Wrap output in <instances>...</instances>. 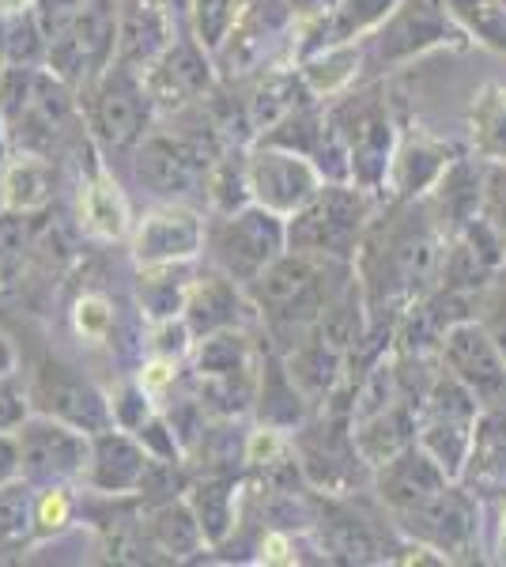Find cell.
Returning a JSON list of instances; mask_svg holds the SVG:
<instances>
[{"label":"cell","mask_w":506,"mask_h":567,"mask_svg":"<svg viewBox=\"0 0 506 567\" xmlns=\"http://www.w3.org/2000/svg\"><path fill=\"white\" fill-rule=\"evenodd\" d=\"M326 117L333 133L344 144L348 155V178L355 186L371 189L374 197L385 194V178H390V163L397 152L401 130L393 106L385 99V87H348L337 95L333 106H326Z\"/></svg>","instance_id":"cell-1"},{"label":"cell","mask_w":506,"mask_h":567,"mask_svg":"<svg viewBox=\"0 0 506 567\" xmlns=\"http://www.w3.org/2000/svg\"><path fill=\"white\" fill-rule=\"evenodd\" d=\"M374 219V194L355 182H326L310 205L288 219V250L355 261Z\"/></svg>","instance_id":"cell-2"},{"label":"cell","mask_w":506,"mask_h":567,"mask_svg":"<svg viewBox=\"0 0 506 567\" xmlns=\"http://www.w3.org/2000/svg\"><path fill=\"white\" fill-rule=\"evenodd\" d=\"M359 45H363V72H390L443 45L462 50L468 39L454 23L446 0H401L379 31H371Z\"/></svg>","instance_id":"cell-3"},{"label":"cell","mask_w":506,"mask_h":567,"mask_svg":"<svg viewBox=\"0 0 506 567\" xmlns=\"http://www.w3.org/2000/svg\"><path fill=\"white\" fill-rule=\"evenodd\" d=\"M219 152L224 148L216 144V130L205 136L155 130L128 155H133L136 182L148 194L163 200H189L193 194H205L208 171Z\"/></svg>","instance_id":"cell-4"},{"label":"cell","mask_w":506,"mask_h":567,"mask_svg":"<svg viewBox=\"0 0 506 567\" xmlns=\"http://www.w3.org/2000/svg\"><path fill=\"white\" fill-rule=\"evenodd\" d=\"M205 250L216 269H224L231 280L250 288L288 250V219L261 205H246L238 213L211 216L205 231Z\"/></svg>","instance_id":"cell-5"},{"label":"cell","mask_w":506,"mask_h":567,"mask_svg":"<svg viewBox=\"0 0 506 567\" xmlns=\"http://www.w3.org/2000/svg\"><path fill=\"white\" fill-rule=\"evenodd\" d=\"M152 95L136 69L110 65L84 87V117L91 141L103 152H133L152 133Z\"/></svg>","instance_id":"cell-6"},{"label":"cell","mask_w":506,"mask_h":567,"mask_svg":"<svg viewBox=\"0 0 506 567\" xmlns=\"http://www.w3.org/2000/svg\"><path fill=\"white\" fill-rule=\"evenodd\" d=\"M390 518L401 537L435 548L446 564L476 560V553H481V503H476V492L465 488L462 481H450L435 496Z\"/></svg>","instance_id":"cell-7"},{"label":"cell","mask_w":506,"mask_h":567,"mask_svg":"<svg viewBox=\"0 0 506 567\" xmlns=\"http://www.w3.org/2000/svg\"><path fill=\"white\" fill-rule=\"evenodd\" d=\"M117 53V0H84L76 20L50 42L45 69H53L64 84L87 87L114 65Z\"/></svg>","instance_id":"cell-8"},{"label":"cell","mask_w":506,"mask_h":567,"mask_svg":"<svg viewBox=\"0 0 506 567\" xmlns=\"http://www.w3.org/2000/svg\"><path fill=\"white\" fill-rule=\"evenodd\" d=\"M246 175H250L254 205L269 208L283 219H291L302 205H310L318 189L326 186V175L310 155L272 141H254L246 148Z\"/></svg>","instance_id":"cell-9"},{"label":"cell","mask_w":506,"mask_h":567,"mask_svg":"<svg viewBox=\"0 0 506 567\" xmlns=\"http://www.w3.org/2000/svg\"><path fill=\"white\" fill-rule=\"evenodd\" d=\"M16 435H20V454H23V481H31L34 488L84 477L91 458L87 432L39 413V416H27L16 427Z\"/></svg>","instance_id":"cell-10"},{"label":"cell","mask_w":506,"mask_h":567,"mask_svg":"<svg viewBox=\"0 0 506 567\" xmlns=\"http://www.w3.org/2000/svg\"><path fill=\"white\" fill-rule=\"evenodd\" d=\"M211 58L216 53L205 50L197 39H178L174 34L167 50L141 72L155 114H182L193 103H205L216 91V61Z\"/></svg>","instance_id":"cell-11"},{"label":"cell","mask_w":506,"mask_h":567,"mask_svg":"<svg viewBox=\"0 0 506 567\" xmlns=\"http://www.w3.org/2000/svg\"><path fill=\"white\" fill-rule=\"evenodd\" d=\"M27 398H31V405L39 409L42 416L64 420V424L80 427V432H87V435L114 427V409H110L106 393L61 360H45L42 368L34 371Z\"/></svg>","instance_id":"cell-12"},{"label":"cell","mask_w":506,"mask_h":567,"mask_svg":"<svg viewBox=\"0 0 506 567\" xmlns=\"http://www.w3.org/2000/svg\"><path fill=\"white\" fill-rule=\"evenodd\" d=\"M438 363L481 401V409L506 405V355L476 318H462L446 329L438 341Z\"/></svg>","instance_id":"cell-13"},{"label":"cell","mask_w":506,"mask_h":567,"mask_svg":"<svg viewBox=\"0 0 506 567\" xmlns=\"http://www.w3.org/2000/svg\"><path fill=\"white\" fill-rule=\"evenodd\" d=\"M208 219L189 208L186 200H167L141 216V224L128 231L136 265H159V261H200L205 254Z\"/></svg>","instance_id":"cell-14"},{"label":"cell","mask_w":506,"mask_h":567,"mask_svg":"<svg viewBox=\"0 0 506 567\" xmlns=\"http://www.w3.org/2000/svg\"><path fill=\"white\" fill-rule=\"evenodd\" d=\"M152 465V454L144 451V443L125 427H106V432L91 435V458L84 470V481L99 496H136L144 484V473Z\"/></svg>","instance_id":"cell-15"},{"label":"cell","mask_w":506,"mask_h":567,"mask_svg":"<svg viewBox=\"0 0 506 567\" xmlns=\"http://www.w3.org/2000/svg\"><path fill=\"white\" fill-rule=\"evenodd\" d=\"M250 315H257V307L242 284L231 280L224 269H216V265L197 269V280H193L189 299H186V315H182L193 341L205 333H216V329L246 326Z\"/></svg>","instance_id":"cell-16"},{"label":"cell","mask_w":506,"mask_h":567,"mask_svg":"<svg viewBox=\"0 0 506 567\" xmlns=\"http://www.w3.org/2000/svg\"><path fill=\"white\" fill-rule=\"evenodd\" d=\"M310 409L314 405H310V398L299 390V382L291 379L288 363H283V352L265 344L261 355H257V398H254L257 424L291 435L310 420Z\"/></svg>","instance_id":"cell-17"},{"label":"cell","mask_w":506,"mask_h":567,"mask_svg":"<svg viewBox=\"0 0 506 567\" xmlns=\"http://www.w3.org/2000/svg\"><path fill=\"white\" fill-rule=\"evenodd\" d=\"M171 42L174 20L167 0H117V65L144 72Z\"/></svg>","instance_id":"cell-18"},{"label":"cell","mask_w":506,"mask_h":567,"mask_svg":"<svg viewBox=\"0 0 506 567\" xmlns=\"http://www.w3.org/2000/svg\"><path fill=\"white\" fill-rule=\"evenodd\" d=\"M371 484H374V492H379L382 507L390 511V515H401V511L435 496L438 488H446L450 477L420 443H412V446H404L401 454H393L390 462H382L379 470L371 473Z\"/></svg>","instance_id":"cell-19"},{"label":"cell","mask_w":506,"mask_h":567,"mask_svg":"<svg viewBox=\"0 0 506 567\" xmlns=\"http://www.w3.org/2000/svg\"><path fill=\"white\" fill-rule=\"evenodd\" d=\"M401 0H333L326 12H318L314 20L302 23V34L296 42V61L307 58V53L326 50V45L363 42L371 31H379L385 16Z\"/></svg>","instance_id":"cell-20"},{"label":"cell","mask_w":506,"mask_h":567,"mask_svg":"<svg viewBox=\"0 0 506 567\" xmlns=\"http://www.w3.org/2000/svg\"><path fill=\"white\" fill-rule=\"evenodd\" d=\"M454 144L435 141L427 133H409L397 141V152H393L390 163V178H385V189L393 194V200H420L435 189V182L446 175V167L457 159Z\"/></svg>","instance_id":"cell-21"},{"label":"cell","mask_w":506,"mask_h":567,"mask_svg":"<svg viewBox=\"0 0 506 567\" xmlns=\"http://www.w3.org/2000/svg\"><path fill=\"white\" fill-rule=\"evenodd\" d=\"M484 182H487V163L457 155L446 167V175L435 182V189L427 194V205L435 219L443 224V231L454 239L462 235L476 216L484 213Z\"/></svg>","instance_id":"cell-22"},{"label":"cell","mask_w":506,"mask_h":567,"mask_svg":"<svg viewBox=\"0 0 506 567\" xmlns=\"http://www.w3.org/2000/svg\"><path fill=\"white\" fill-rule=\"evenodd\" d=\"M416 432H420V409L404 398L363 420H352V443L371 473L382 462H390L393 454H401L404 446L416 443Z\"/></svg>","instance_id":"cell-23"},{"label":"cell","mask_w":506,"mask_h":567,"mask_svg":"<svg viewBox=\"0 0 506 567\" xmlns=\"http://www.w3.org/2000/svg\"><path fill=\"white\" fill-rule=\"evenodd\" d=\"M76 216H80V231L95 243H122L133 231L128 200L106 167H91L84 182H80Z\"/></svg>","instance_id":"cell-24"},{"label":"cell","mask_w":506,"mask_h":567,"mask_svg":"<svg viewBox=\"0 0 506 567\" xmlns=\"http://www.w3.org/2000/svg\"><path fill=\"white\" fill-rule=\"evenodd\" d=\"M197 280V261H159V265H136V307L144 322H167V318L186 315L189 288Z\"/></svg>","instance_id":"cell-25"},{"label":"cell","mask_w":506,"mask_h":567,"mask_svg":"<svg viewBox=\"0 0 506 567\" xmlns=\"http://www.w3.org/2000/svg\"><path fill=\"white\" fill-rule=\"evenodd\" d=\"M310 87L302 84L299 69H269L254 80L250 95L242 99V110H246V125H250L254 141L265 136L269 130L283 122L291 110H299L302 103H310Z\"/></svg>","instance_id":"cell-26"},{"label":"cell","mask_w":506,"mask_h":567,"mask_svg":"<svg viewBox=\"0 0 506 567\" xmlns=\"http://www.w3.org/2000/svg\"><path fill=\"white\" fill-rule=\"evenodd\" d=\"M238 488L242 477L238 473H200L197 481L186 484V499L197 515L200 529H205V542L216 548L235 534L238 523Z\"/></svg>","instance_id":"cell-27"},{"label":"cell","mask_w":506,"mask_h":567,"mask_svg":"<svg viewBox=\"0 0 506 567\" xmlns=\"http://www.w3.org/2000/svg\"><path fill=\"white\" fill-rule=\"evenodd\" d=\"M144 534H148V542L159 548V553H167V560H189V556H197L200 548L208 545L186 492L174 499L152 503L148 515H144Z\"/></svg>","instance_id":"cell-28"},{"label":"cell","mask_w":506,"mask_h":567,"mask_svg":"<svg viewBox=\"0 0 506 567\" xmlns=\"http://www.w3.org/2000/svg\"><path fill=\"white\" fill-rule=\"evenodd\" d=\"M58 194V171L50 155L23 152L0 171V205L16 213H42Z\"/></svg>","instance_id":"cell-29"},{"label":"cell","mask_w":506,"mask_h":567,"mask_svg":"<svg viewBox=\"0 0 506 567\" xmlns=\"http://www.w3.org/2000/svg\"><path fill=\"white\" fill-rule=\"evenodd\" d=\"M473 432L476 416L462 413H420V432L416 443L431 454L450 481H462L468 454H473Z\"/></svg>","instance_id":"cell-30"},{"label":"cell","mask_w":506,"mask_h":567,"mask_svg":"<svg viewBox=\"0 0 506 567\" xmlns=\"http://www.w3.org/2000/svg\"><path fill=\"white\" fill-rule=\"evenodd\" d=\"M296 69L302 76V84L310 87V95L326 103V99L344 95L348 87L359 84V76H363V45L359 42L326 45V50L299 58Z\"/></svg>","instance_id":"cell-31"},{"label":"cell","mask_w":506,"mask_h":567,"mask_svg":"<svg viewBox=\"0 0 506 567\" xmlns=\"http://www.w3.org/2000/svg\"><path fill=\"white\" fill-rule=\"evenodd\" d=\"M193 374L197 379H219V374H235L246 368H257L261 349L254 344V337L246 333V326L235 329H216L193 341Z\"/></svg>","instance_id":"cell-32"},{"label":"cell","mask_w":506,"mask_h":567,"mask_svg":"<svg viewBox=\"0 0 506 567\" xmlns=\"http://www.w3.org/2000/svg\"><path fill=\"white\" fill-rule=\"evenodd\" d=\"M468 144L484 163H506V84H487L468 106Z\"/></svg>","instance_id":"cell-33"},{"label":"cell","mask_w":506,"mask_h":567,"mask_svg":"<svg viewBox=\"0 0 506 567\" xmlns=\"http://www.w3.org/2000/svg\"><path fill=\"white\" fill-rule=\"evenodd\" d=\"M205 197H208L211 216H227V213H238V208L254 205L250 175H246V148L227 144V148L216 155V163H211V171H208Z\"/></svg>","instance_id":"cell-34"},{"label":"cell","mask_w":506,"mask_h":567,"mask_svg":"<svg viewBox=\"0 0 506 567\" xmlns=\"http://www.w3.org/2000/svg\"><path fill=\"white\" fill-rule=\"evenodd\" d=\"M39 246V224L34 213H16L0 205V288L23 280V269Z\"/></svg>","instance_id":"cell-35"},{"label":"cell","mask_w":506,"mask_h":567,"mask_svg":"<svg viewBox=\"0 0 506 567\" xmlns=\"http://www.w3.org/2000/svg\"><path fill=\"white\" fill-rule=\"evenodd\" d=\"M446 8L468 42L506 53V0H446Z\"/></svg>","instance_id":"cell-36"},{"label":"cell","mask_w":506,"mask_h":567,"mask_svg":"<svg viewBox=\"0 0 506 567\" xmlns=\"http://www.w3.org/2000/svg\"><path fill=\"white\" fill-rule=\"evenodd\" d=\"M0 58L16 69H42L45 53H50V39L34 20V12L4 16V31H0Z\"/></svg>","instance_id":"cell-37"},{"label":"cell","mask_w":506,"mask_h":567,"mask_svg":"<svg viewBox=\"0 0 506 567\" xmlns=\"http://www.w3.org/2000/svg\"><path fill=\"white\" fill-rule=\"evenodd\" d=\"M246 4L242 0H189V16H193V39L205 50L219 53L224 42L231 39V31L242 20Z\"/></svg>","instance_id":"cell-38"},{"label":"cell","mask_w":506,"mask_h":567,"mask_svg":"<svg viewBox=\"0 0 506 567\" xmlns=\"http://www.w3.org/2000/svg\"><path fill=\"white\" fill-rule=\"evenodd\" d=\"M34 537V484L16 477L0 484V545H20Z\"/></svg>","instance_id":"cell-39"},{"label":"cell","mask_w":506,"mask_h":567,"mask_svg":"<svg viewBox=\"0 0 506 567\" xmlns=\"http://www.w3.org/2000/svg\"><path fill=\"white\" fill-rule=\"evenodd\" d=\"M72 329H76L80 341L95 344V349L114 344V333H117L114 303H110L103 291H84V296H76V303H72Z\"/></svg>","instance_id":"cell-40"},{"label":"cell","mask_w":506,"mask_h":567,"mask_svg":"<svg viewBox=\"0 0 506 567\" xmlns=\"http://www.w3.org/2000/svg\"><path fill=\"white\" fill-rule=\"evenodd\" d=\"M72 511H76V499H72L69 484L34 488V537L61 534V529L72 523Z\"/></svg>","instance_id":"cell-41"},{"label":"cell","mask_w":506,"mask_h":567,"mask_svg":"<svg viewBox=\"0 0 506 567\" xmlns=\"http://www.w3.org/2000/svg\"><path fill=\"white\" fill-rule=\"evenodd\" d=\"M473 318L484 326V333L495 341V349L506 355V269L495 272L492 284L473 299Z\"/></svg>","instance_id":"cell-42"},{"label":"cell","mask_w":506,"mask_h":567,"mask_svg":"<svg viewBox=\"0 0 506 567\" xmlns=\"http://www.w3.org/2000/svg\"><path fill=\"white\" fill-rule=\"evenodd\" d=\"M110 409H114V424L125 432H136L144 420L155 416V398L141 382H125L117 393H110Z\"/></svg>","instance_id":"cell-43"},{"label":"cell","mask_w":506,"mask_h":567,"mask_svg":"<svg viewBox=\"0 0 506 567\" xmlns=\"http://www.w3.org/2000/svg\"><path fill=\"white\" fill-rule=\"evenodd\" d=\"M152 352L155 355H171V360H186L193 352V333L186 326V318H167V322H152Z\"/></svg>","instance_id":"cell-44"},{"label":"cell","mask_w":506,"mask_h":567,"mask_svg":"<svg viewBox=\"0 0 506 567\" xmlns=\"http://www.w3.org/2000/svg\"><path fill=\"white\" fill-rule=\"evenodd\" d=\"M80 4H84V0H34L31 12H34V20H39L42 31H45V39L53 42L58 34H64L72 27Z\"/></svg>","instance_id":"cell-45"},{"label":"cell","mask_w":506,"mask_h":567,"mask_svg":"<svg viewBox=\"0 0 506 567\" xmlns=\"http://www.w3.org/2000/svg\"><path fill=\"white\" fill-rule=\"evenodd\" d=\"M484 213L506 239V163H487L484 182Z\"/></svg>","instance_id":"cell-46"},{"label":"cell","mask_w":506,"mask_h":567,"mask_svg":"<svg viewBox=\"0 0 506 567\" xmlns=\"http://www.w3.org/2000/svg\"><path fill=\"white\" fill-rule=\"evenodd\" d=\"M178 363L182 360H171V355H155L152 352V360L136 371V382H141L152 398H163V393L174 386V379H178Z\"/></svg>","instance_id":"cell-47"},{"label":"cell","mask_w":506,"mask_h":567,"mask_svg":"<svg viewBox=\"0 0 506 567\" xmlns=\"http://www.w3.org/2000/svg\"><path fill=\"white\" fill-rule=\"evenodd\" d=\"M27 416H31V398L16 390L12 374H8L0 379V432H16Z\"/></svg>","instance_id":"cell-48"},{"label":"cell","mask_w":506,"mask_h":567,"mask_svg":"<svg viewBox=\"0 0 506 567\" xmlns=\"http://www.w3.org/2000/svg\"><path fill=\"white\" fill-rule=\"evenodd\" d=\"M23 477V454H20V435L0 432V484Z\"/></svg>","instance_id":"cell-49"},{"label":"cell","mask_w":506,"mask_h":567,"mask_svg":"<svg viewBox=\"0 0 506 567\" xmlns=\"http://www.w3.org/2000/svg\"><path fill=\"white\" fill-rule=\"evenodd\" d=\"M16 363H20V355H16V344L8 341L4 333H0V379H8V374H16Z\"/></svg>","instance_id":"cell-50"},{"label":"cell","mask_w":506,"mask_h":567,"mask_svg":"<svg viewBox=\"0 0 506 567\" xmlns=\"http://www.w3.org/2000/svg\"><path fill=\"white\" fill-rule=\"evenodd\" d=\"M34 0H0V20L4 16H20V12H31Z\"/></svg>","instance_id":"cell-51"},{"label":"cell","mask_w":506,"mask_h":567,"mask_svg":"<svg viewBox=\"0 0 506 567\" xmlns=\"http://www.w3.org/2000/svg\"><path fill=\"white\" fill-rule=\"evenodd\" d=\"M499 553H503V560H506V507H503V542H499Z\"/></svg>","instance_id":"cell-52"},{"label":"cell","mask_w":506,"mask_h":567,"mask_svg":"<svg viewBox=\"0 0 506 567\" xmlns=\"http://www.w3.org/2000/svg\"><path fill=\"white\" fill-rule=\"evenodd\" d=\"M4 133H8V125H4V117H0V148H4Z\"/></svg>","instance_id":"cell-53"},{"label":"cell","mask_w":506,"mask_h":567,"mask_svg":"<svg viewBox=\"0 0 506 567\" xmlns=\"http://www.w3.org/2000/svg\"><path fill=\"white\" fill-rule=\"evenodd\" d=\"M4 65H8V61H4V58H0V80H4V72H8Z\"/></svg>","instance_id":"cell-54"}]
</instances>
